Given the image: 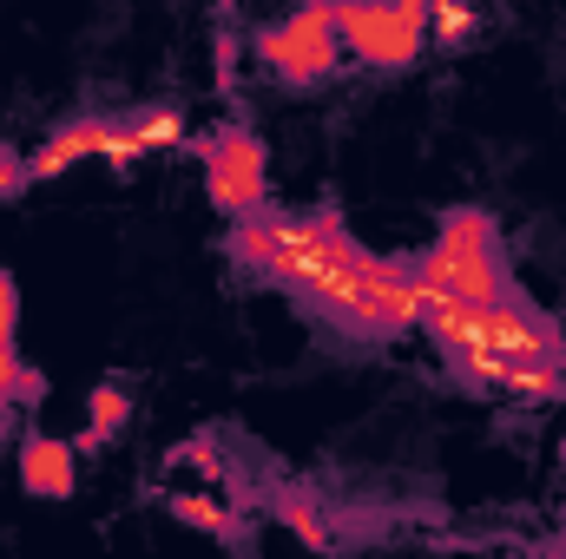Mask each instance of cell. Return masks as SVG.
<instances>
[{
	"instance_id": "1",
	"label": "cell",
	"mask_w": 566,
	"mask_h": 559,
	"mask_svg": "<svg viewBox=\"0 0 566 559\" xmlns=\"http://www.w3.org/2000/svg\"><path fill=\"white\" fill-rule=\"evenodd\" d=\"M231 257L258 277L283 283L316 316H329L356 342H382L422 323V277L402 257H369L329 211L303 218H231Z\"/></svg>"
},
{
	"instance_id": "2",
	"label": "cell",
	"mask_w": 566,
	"mask_h": 559,
	"mask_svg": "<svg viewBox=\"0 0 566 559\" xmlns=\"http://www.w3.org/2000/svg\"><path fill=\"white\" fill-rule=\"evenodd\" d=\"M416 277L434 283V289H454V296H468V303L514 296L507 257H501V231H494V218H481V211H454V218L441 224V238H434V251L416 264Z\"/></svg>"
},
{
	"instance_id": "3",
	"label": "cell",
	"mask_w": 566,
	"mask_h": 559,
	"mask_svg": "<svg viewBox=\"0 0 566 559\" xmlns=\"http://www.w3.org/2000/svg\"><path fill=\"white\" fill-rule=\"evenodd\" d=\"M336 7V40L363 66H416L428 46V0H329Z\"/></svg>"
},
{
	"instance_id": "4",
	"label": "cell",
	"mask_w": 566,
	"mask_h": 559,
	"mask_svg": "<svg viewBox=\"0 0 566 559\" xmlns=\"http://www.w3.org/2000/svg\"><path fill=\"white\" fill-rule=\"evenodd\" d=\"M258 60L277 73L283 86H316V80H329L336 73V60H343V40H336V7L329 0H303L296 13H283L277 27H264L258 33Z\"/></svg>"
},
{
	"instance_id": "5",
	"label": "cell",
	"mask_w": 566,
	"mask_h": 559,
	"mask_svg": "<svg viewBox=\"0 0 566 559\" xmlns=\"http://www.w3.org/2000/svg\"><path fill=\"white\" fill-rule=\"evenodd\" d=\"M205 191L224 218H258L271 204V178H264V145L244 126H224L205 145Z\"/></svg>"
},
{
	"instance_id": "6",
	"label": "cell",
	"mask_w": 566,
	"mask_h": 559,
	"mask_svg": "<svg viewBox=\"0 0 566 559\" xmlns=\"http://www.w3.org/2000/svg\"><path fill=\"white\" fill-rule=\"evenodd\" d=\"M113 145H119V119H73V126H60L53 139L27 158V171H33V178H60V171L80 165V158H106V165H113Z\"/></svg>"
},
{
	"instance_id": "7",
	"label": "cell",
	"mask_w": 566,
	"mask_h": 559,
	"mask_svg": "<svg viewBox=\"0 0 566 559\" xmlns=\"http://www.w3.org/2000/svg\"><path fill=\"white\" fill-rule=\"evenodd\" d=\"M80 481V447L60 441V434H27L20 441V487L40 494V500H66Z\"/></svg>"
},
{
	"instance_id": "8",
	"label": "cell",
	"mask_w": 566,
	"mask_h": 559,
	"mask_svg": "<svg viewBox=\"0 0 566 559\" xmlns=\"http://www.w3.org/2000/svg\"><path fill=\"white\" fill-rule=\"evenodd\" d=\"M171 145H185V113H171V106H151V113H139V119H119L113 165H133V158L171 151Z\"/></svg>"
},
{
	"instance_id": "9",
	"label": "cell",
	"mask_w": 566,
	"mask_h": 559,
	"mask_svg": "<svg viewBox=\"0 0 566 559\" xmlns=\"http://www.w3.org/2000/svg\"><path fill=\"white\" fill-rule=\"evenodd\" d=\"M165 507H171V520H185V527H198V534H211V540H238V514H231L218 494H205V487H178Z\"/></svg>"
},
{
	"instance_id": "10",
	"label": "cell",
	"mask_w": 566,
	"mask_h": 559,
	"mask_svg": "<svg viewBox=\"0 0 566 559\" xmlns=\"http://www.w3.org/2000/svg\"><path fill=\"white\" fill-rule=\"evenodd\" d=\"M126 421H133V395H126L119 382H99V389L86 395V434H80L73 447L86 454V447H99V441H113V434H119Z\"/></svg>"
},
{
	"instance_id": "11",
	"label": "cell",
	"mask_w": 566,
	"mask_h": 559,
	"mask_svg": "<svg viewBox=\"0 0 566 559\" xmlns=\"http://www.w3.org/2000/svg\"><path fill=\"white\" fill-rule=\"evenodd\" d=\"M481 33V7L474 0H428V40L434 46H468Z\"/></svg>"
},
{
	"instance_id": "12",
	"label": "cell",
	"mask_w": 566,
	"mask_h": 559,
	"mask_svg": "<svg viewBox=\"0 0 566 559\" xmlns=\"http://www.w3.org/2000/svg\"><path fill=\"white\" fill-rule=\"evenodd\" d=\"M277 520L303 540V547H336V527H329L310 500H296V494H283V500H277Z\"/></svg>"
},
{
	"instance_id": "13",
	"label": "cell",
	"mask_w": 566,
	"mask_h": 559,
	"mask_svg": "<svg viewBox=\"0 0 566 559\" xmlns=\"http://www.w3.org/2000/svg\"><path fill=\"white\" fill-rule=\"evenodd\" d=\"M171 467H191L198 481H224V467H218L211 441H185V447H171Z\"/></svg>"
},
{
	"instance_id": "14",
	"label": "cell",
	"mask_w": 566,
	"mask_h": 559,
	"mask_svg": "<svg viewBox=\"0 0 566 559\" xmlns=\"http://www.w3.org/2000/svg\"><path fill=\"white\" fill-rule=\"evenodd\" d=\"M7 402H20V409H40V402H46V376L20 362V376L7 382Z\"/></svg>"
},
{
	"instance_id": "15",
	"label": "cell",
	"mask_w": 566,
	"mask_h": 559,
	"mask_svg": "<svg viewBox=\"0 0 566 559\" xmlns=\"http://www.w3.org/2000/svg\"><path fill=\"white\" fill-rule=\"evenodd\" d=\"M33 184V171H27V158L13 151V145H0V198H20Z\"/></svg>"
},
{
	"instance_id": "16",
	"label": "cell",
	"mask_w": 566,
	"mask_h": 559,
	"mask_svg": "<svg viewBox=\"0 0 566 559\" xmlns=\"http://www.w3.org/2000/svg\"><path fill=\"white\" fill-rule=\"evenodd\" d=\"M7 428H13V402L0 395V441H7Z\"/></svg>"
},
{
	"instance_id": "17",
	"label": "cell",
	"mask_w": 566,
	"mask_h": 559,
	"mask_svg": "<svg viewBox=\"0 0 566 559\" xmlns=\"http://www.w3.org/2000/svg\"><path fill=\"white\" fill-rule=\"evenodd\" d=\"M554 547H560V553H566V534H560V540H554Z\"/></svg>"
}]
</instances>
